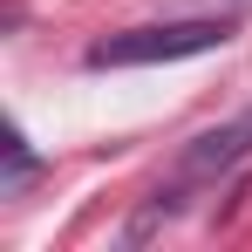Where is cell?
Wrapping results in <instances>:
<instances>
[{"label": "cell", "mask_w": 252, "mask_h": 252, "mask_svg": "<svg viewBox=\"0 0 252 252\" xmlns=\"http://www.w3.org/2000/svg\"><path fill=\"white\" fill-rule=\"evenodd\" d=\"M232 41V21L225 14H191V21H164V28H123V34H102L89 48V68H150V62H191L211 48Z\"/></svg>", "instance_id": "1"}, {"label": "cell", "mask_w": 252, "mask_h": 252, "mask_svg": "<svg viewBox=\"0 0 252 252\" xmlns=\"http://www.w3.org/2000/svg\"><path fill=\"white\" fill-rule=\"evenodd\" d=\"M246 150H252V116H239V123H225V129H205V136L177 157V184L198 191V184H211V177H225Z\"/></svg>", "instance_id": "2"}, {"label": "cell", "mask_w": 252, "mask_h": 252, "mask_svg": "<svg viewBox=\"0 0 252 252\" xmlns=\"http://www.w3.org/2000/svg\"><path fill=\"white\" fill-rule=\"evenodd\" d=\"M28 177H34V157H28V143H21V136H7V191H21Z\"/></svg>", "instance_id": "3"}, {"label": "cell", "mask_w": 252, "mask_h": 252, "mask_svg": "<svg viewBox=\"0 0 252 252\" xmlns=\"http://www.w3.org/2000/svg\"><path fill=\"white\" fill-rule=\"evenodd\" d=\"M198 14H225L232 21V14H252V0H198Z\"/></svg>", "instance_id": "4"}]
</instances>
